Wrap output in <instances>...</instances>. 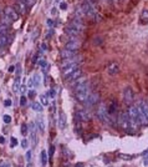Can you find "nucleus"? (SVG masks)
<instances>
[{
    "instance_id": "nucleus-1",
    "label": "nucleus",
    "mask_w": 148,
    "mask_h": 167,
    "mask_svg": "<svg viewBox=\"0 0 148 167\" xmlns=\"http://www.w3.org/2000/svg\"><path fill=\"white\" fill-rule=\"evenodd\" d=\"M75 87V95H76V98L81 102H85L86 98L90 96L91 94V90L88 87V84L87 82H83V84H80V85H76L74 86Z\"/></svg>"
},
{
    "instance_id": "nucleus-2",
    "label": "nucleus",
    "mask_w": 148,
    "mask_h": 167,
    "mask_svg": "<svg viewBox=\"0 0 148 167\" xmlns=\"http://www.w3.org/2000/svg\"><path fill=\"white\" fill-rule=\"evenodd\" d=\"M128 115H130V119L132 121V123L134 126H139L142 125L141 123V117H139V110L137 106H130V110H128Z\"/></svg>"
},
{
    "instance_id": "nucleus-3",
    "label": "nucleus",
    "mask_w": 148,
    "mask_h": 167,
    "mask_svg": "<svg viewBox=\"0 0 148 167\" xmlns=\"http://www.w3.org/2000/svg\"><path fill=\"white\" fill-rule=\"evenodd\" d=\"M137 107H138V110L141 112V122H142V125H148V102L141 101Z\"/></svg>"
},
{
    "instance_id": "nucleus-4",
    "label": "nucleus",
    "mask_w": 148,
    "mask_h": 167,
    "mask_svg": "<svg viewBox=\"0 0 148 167\" xmlns=\"http://www.w3.org/2000/svg\"><path fill=\"white\" fill-rule=\"evenodd\" d=\"M97 117H98L102 122H106V123H108V122L111 121L108 110H107V107H106L105 104H100V106H98V109H97Z\"/></svg>"
},
{
    "instance_id": "nucleus-5",
    "label": "nucleus",
    "mask_w": 148,
    "mask_h": 167,
    "mask_svg": "<svg viewBox=\"0 0 148 167\" xmlns=\"http://www.w3.org/2000/svg\"><path fill=\"white\" fill-rule=\"evenodd\" d=\"M120 125H121V127L123 128V130H126V131H130L131 130V127H132V121H131V119H130V115H128V112H122L121 115H120Z\"/></svg>"
},
{
    "instance_id": "nucleus-6",
    "label": "nucleus",
    "mask_w": 148,
    "mask_h": 167,
    "mask_svg": "<svg viewBox=\"0 0 148 167\" xmlns=\"http://www.w3.org/2000/svg\"><path fill=\"white\" fill-rule=\"evenodd\" d=\"M4 16H5L9 21H11V23H14V21H16V20L19 19L18 11H16L14 8H11V6H6V8L4 9Z\"/></svg>"
},
{
    "instance_id": "nucleus-7",
    "label": "nucleus",
    "mask_w": 148,
    "mask_h": 167,
    "mask_svg": "<svg viewBox=\"0 0 148 167\" xmlns=\"http://www.w3.org/2000/svg\"><path fill=\"white\" fill-rule=\"evenodd\" d=\"M98 101H100V95H98L97 92H91L90 96L86 98L85 102H86V106H87V107H92V106H95L96 104H98Z\"/></svg>"
},
{
    "instance_id": "nucleus-8",
    "label": "nucleus",
    "mask_w": 148,
    "mask_h": 167,
    "mask_svg": "<svg viewBox=\"0 0 148 167\" xmlns=\"http://www.w3.org/2000/svg\"><path fill=\"white\" fill-rule=\"evenodd\" d=\"M133 97H134V94H133V90L130 87V86H127L126 89H125V91H123V98H125V102L126 104H132V101H133Z\"/></svg>"
},
{
    "instance_id": "nucleus-9",
    "label": "nucleus",
    "mask_w": 148,
    "mask_h": 167,
    "mask_svg": "<svg viewBox=\"0 0 148 167\" xmlns=\"http://www.w3.org/2000/svg\"><path fill=\"white\" fill-rule=\"evenodd\" d=\"M107 73L111 76H116L118 73H120V65H118L117 62H114V61L110 62L108 66H107Z\"/></svg>"
},
{
    "instance_id": "nucleus-10",
    "label": "nucleus",
    "mask_w": 148,
    "mask_h": 167,
    "mask_svg": "<svg viewBox=\"0 0 148 167\" xmlns=\"http://www.w3.org/2000/svg\"><path fill=\"white\" fill-rule=\"evenodd\" d=\"M81 48V43L78 40L75 39H70V41L66 43V49L67 50H72V51H77Z\"/></svg>"
},
{
    "instance_id": "nucleus-11",
    "label": "nucleus",
    "mask_w": 148,
    "mask_h": 167,
    "mask_svg": "<svg viewBox=\"0 0 148 167\" xmlns=\"http://www.w3.org/2000/svg\"><path fill=\"white\" fill-rule=\"evenodd\" d=\"M81 76H82V71H81V69H77V70L72 71L71 74L66 75V76H65V79H66V81H67V82H72V81H75L76 79L81 77Z\"/></svg>"
},
{
    "instance_id": "nucleus-12",
    "label": "nucleus",
    "mask_w": 148,
    "mask_h": 167,
    "mask_svg": "<svg viewBox=\"0 0 148 167\" xmlns=\"http://www.w3.org/2000/svg\"><path fill=\"white\" fill-rule=\"evenodd\" d=\"M76 119L77 120H80V121H88L91 119V114L88 112L87 110H82V111H78V112H76Z\"/></svg>"
},
{
    "instance_id": "nucleus-13",
    "label": "nucleus",
    "mask_w": 148,
    "mask_h": 167,
    "mask_svg": "<svg viewBox=\"0 0 148 167\" xmlns=\"http://www.w3.org/2000/svg\"><path fill=\"white\" fill-rule=\"evenodd\" d=\"M81 56H75V57H71V59H66V60H64L62 61V64H61V68H62V70L64 69H66L67 66H70V65H72V64H76V62H78V61H81Z\"/></svg>"
},
{
    "instance_id": "nucleus-14",
    "label": "nucleus",
    "mask_w": 148,
    "mask_h": 167,
    "mask_svg": "<svg viewBox=\"0 0 148 167\" xmlns=\"http://www.w3.org/2000/svg\"><path fill=\"white\" fill-rule=\"evenodd\" d=\"M65 31H66V34L69 35V36H78L80 35V32H81V30H78L77 27H75V26H72V25H69L66 29H65Z\"/></svg>"
},
{
    "instance_id": "nucleus-15",
    "label": "nucleus",
    "mask_w": 148,
    "mask_h": 167,
    "mask_svg": "<svg viewBox=\"0 0 148 167\" xmlns=\"http://www.w3.org/2000/svg\"><path fill=\"white\" fill-rule=\"evenodd\" d=\"M60 55H61V57H62L64 60H66V59H71V57H75V56H77L76 51H72V50H67V49L62 50V51L60 52Z\"/></svg>"
},
{
    "instance_id": "nucleus-16",
    "label": "nucleus",
    "mask_w": 148,
    "mask_h": 167,
    "mask_svg": "<svg viewBox=\"0 0 148 167\" xmlns=\"http://www.w3.org/2000/svg\"><path fill=\"white\" fill-rule=\"evenodd\" d=\"M66 122H67V120H66L65 112L60 111V115H58V127H60L61 130H64L66 127Z\"/></svg>"
},
{
    "instance_id": "nucleus-17",
    "label": "nucleus",
    "mask_w": 148,
    "mask_h": 167,
    "mask_svg": "<svg viewBox=\"0 0 148 167\" xmlns=\"http://www.w3.org/2000/svg\"><path fill=\"white\" fill-rule=\"evenodd\" d=\"M30 136H31V144L33 146L36 145V127L34 122H30Z\"/></svg>"
},
{
    "instance_id": "nucleus-18",
    "label": "nucleus",
    "mask_w": 148,
    "mask_h": 167,
    "mask_svg": "<svg viewBox=\"0 0 148 167\" xmlns=\"http://www.w3.org/2000/svg\"><path fill=\"white\" fill-rule=\"evenodd\" d=\"M139 23L142 25H147L148 24V9H143L141 15H139Z\"/></svg>"
},
{
    "instance_id": "nucleus-19",
    "label": "nucleus",
    "mask_w": 148,
    "mask_h": 167,
    "mask_svg": "<svg viewBox=\"0 0 148 167\" xmlns=\"http://www.w3.org/2000/svg\"><path fill=\"white\" fill-rule=\"evenodd\" d=\"M77 69H78V62H76V64H72V65L67 66L66 69H64V76H66V75L71 74L72 71H75V70H77Z\"/></svg>"
},
{
    "instance_id": "nucleus-20",
    "label": "nucleus",
    "mask_w": 148,
    "mask_h": 167,
    "mask_svg": "<svg viewBox=\"0 0 148 167\" xmlns=\"http://www.w3.org/2000/svg\"><path fill=\"white\" fill-rule=\"evenodd\" d=\"M72 26H75V27H77L78 30H82L83 29V23H82V20L80 19V18H75L74 20H72V24H71Z\"/></svg>"
},
{
    "instance_id": "nucleus-21",
    "label": "nucleus",
    "mask_w": 148,
    "mask_h": 167,
    "mask_svg": "<svg viewBox=\"0 0 148 167\" xmlns=\"http://www.w3.org/2000/svg\"><path fill=\"white\" fill-rule=\"evenodd\" d=\"M38 127H39V131L40 132H44L45 131V125H44V119L41 116L38 117Z\"/></svg>"
},
{
    "instance_id": "nucleus-22",
    "label": "nucleus",
    "mask_w": 148,
    "mask_h": 167,
    "mask_svg": "<svg viewBox=\"0 0 148 167\" xmlns=\"http://www.w3.org/2000/svg\"><path fill=\"white\" fill-rule=\"evenodd\" d=\"M20 80H21V77H20V75L18 74V75H16V77H15V81H14V92H18V91H19Z\"/></svg>"
},
{
    "instance_id": "nucleus-23",
    "label": "nucleus",
    "mask_w": 148,
    "mask_h": 167,
    "mask_svg": "<svg viewBox=\"0 0 148 167\" xmlns=\"http://www.w3.org/2000/svg\"><path fill=\"white\" fill-rule=\"evenodd\" d=\"M31 107H33L34 111H38V112H41L42 109H44V106H42L40 102H33V104H31Z\"/></svg>"
},
{
    "instance_id": "nucleus-24",
    "label": "nucleus",
    "mask_w": 148,
    "mask_h": 167,
    "mask_svg": "<svg viewBox=\"0 0 148 167\" xmlns=\"http://www.w3.org/2000/svg\"><path fill=\"white\" fill-rule=\"evenodd\" d=\"M8 31H9L8 26L0 25V36H8Z\"/></svg>"
},
{
    "instance_id": "nucleus-25",
    "label": "nucleus",
    "mask_w": 148,
    "mask_h": 167,
    "mask_svg": "<svg viewBox=\"0 0 148 167\" xmlns=\"http://www.w3.org/2000/svg\"><path fill=\"white\" fill-rule=\"evenodd\" d=\"M8 36H0V49H3L4 46L8 45Z\"/></svg>"
},
{
    "instance_id": "nucleus-26",
    "label": "nucleus",
    "mask_w": 148,
    "mask_h": 167,
    "mask_svg": "<svg viewBox=\"0 0 148 167\" xmlns=\"http://www.w3.org/2000/svg\"><path fill=\"white\" fill-rule=\"evenodd\" d=\"M41 163H42L44 167L47 163V153H46V151H41Z\"/></svg>"
},
{
    "instance_id": "nucleus-27",
    "label": "nucleus",
    "mask_w": 148,
    "mask_h": 167,
    "mask_svg": "<svg viewBox=\"0 0 148 167\" xmlns=\"http://www.w3.org/2000/svg\"><path fill=\"white\" fill-rule=\"evenodd\" d=\"M25 11H26V8H25L24 3H22V2L19 3V4H18V14H19V13H20V14H25Z\"/></svg>"
},
{
    "instance_id": "nucleus-28",
    "label": "nucleus",
    "mask_w": 148,
    "mask_h": 167,
    "mask_svg": "<svg viewBox=\"0 0 148 167\" xmlns=\"http://www.w3.org/2000/svg\"><path fill=\"white\" fill-rule=\"evenodd\" d=\"M40 104L42 106H47L49 105V100H47V97L45 95H40Z\"/></svg>"
},
{
    "instance_id": "nucleus-29",
    "label": "nucleus",
    "mask_w": 148,
    "mask_h": 167,
    "mask_svg": "<svg viewBox=\"0 0 148 167\" xmlns=\"http://www.w3.org/2000/svg\"><path fill=\"white\" fill-rule=\"evenodd\" d=\"M27 130H29L27 125H26V123H22V125H21V135H22V136H26V135H27Z\"/></svg>"
},
{
    "instance_id": "nucleus-30",
    "label": "nucleus",
    "mask_w": 148,
    "mask_h": 167,
    "mask_svg": "<svg viewBox=\"0 0 148 167\" xmlns=\"http://www.w3.org/2000/svg\"><path fill=\"white\" fill-rule=\"evenodd\" d=\"M38 85H40V75L39 74H36L34 77V86H38Z\"/></svg>"
},
{
    "instance_id": "nucleus-31",
    "label": "nucleus",
    "mask_w": 148,
    "mask_h": 167,
    "mask_svg": "<svg viewBox=\"0 0 148 167\" xmlns=\"http://www.w3.org/2000/svg\"><path fill=\"white\" fill-rule=\"evenodd\" d=\"M47 96H49V97H51V98H54V97L56 96L55 90H52V89H51V90H49V91H47Z\"/></svg>"
},
{
    "instance_id": "nucleus-32",
    "label": "nucleus",
    "mask_w": 148,
    "mask_h": 167,
    "mask_svg": "<svg viewBox=\"0 0 148 167\" xmlns=\"http://www.w3.org/2000/svg\"><path fill=\"white\" fill-rule=\"evenodd\" d=\"M35 94H36V92H35L34 90H29V92H27V97H29V98H34V97H35Z\"/></svg>"
},
{
    "instance_id": "nucleus-33",
    "label": "nucleus",
    "mask_w": 148,
    "mask_h": 167,
    "mask_svg": "<svg viewBox=\"0 0 148 167\" xmlns=\"http://www.w3.org/2000/svg\"><path fill=\"white\" fill-rule=\"evenodd\" d=\"M31 157H33V152L31 151H27L26 152V160H27V162H31Z\"/></svg>"
},
{
    "instance_id": "nucleus-34",
    "label": "nucleus",
    "mask_w": 148,
    "mask_h": 167,
    "mask_svg": "<svg viewBox=\"0 0 148 167\" xmlns=\"http://www.w3.org/2000/svg\"><path fill=\"white\" fill-rule=\"evenodd\" d=\"M25 3H26V6L27 8H31L34 5V3H35V0H26Z\"/></svg>"
},
{
    "instance_id": "nucleus-35",
    "label": "nucleus",
    "mask_w": 148,
    "mask_h": 167,
    "mask_svg": "<svg viewBox=\"0 0 148 167\" xmlns=\"http://www.w3.org/2000/svg\"><path fill=\"white\" fill-rule=\"evenodd\" d=\"M20 105H21V106H25V105H26V97H25V96H21V97H20Z\"/></svg>"
},
{
    "instance_id": "nucleus-36",
    "label": "nucleus",
    "mask_w": 148,
    "mask_h": 167,
    "mask_svg": "<svg viewBox=\"0 0 148 167\" xmlns=\"http://www.w3.org/2000/svg\"><path fill=\"white\" fill-rule=\"evenodd\" d=\"M27 86L29 87H33L34 86V79H31V77L27 79Z\"/></svg>"
},
{
    "instance_id": "nucleus-37",
    "label": "nucleus",
    "mask_w": 148,
    "mask_h": 167,
    "mask_svg": "<svg viewBox=\"0 0 148 167\" xmlns=\"http://www.w3.org/2000/svg\"><path fill=\"white\" fill-rule=\"evenodd\" d=\"M46 25H47V27H50V29H51V27L54 26V21H52L51 19H47V20H46Z\"/></svg>"
},
{
    "instance_id": "nucleus-38",
    "label": "nucleus",
    "mask_w": 148,
    "mask_h": 167,
    "mask_svg": "<svg viewBox=\"0 0 148 167\" xmlns=\"http://www.w3.org/2000/svg\"><path fill=\"white\" fill-rule=\"evenodd\" d=\"M10 121H11V117L8 116V115H5V116H4V122H5V123H10Z\"/></svg>"
},
{
    "instance_id": "nucleus-39",
    "label": "nucleus",
    "mask_w": 148,
    "mask_h": 167,
    "mask_svg": "<svg viewBox=\"0 0 148 167\" xmlns=\"http://www.w3.org/2000/svg\"><path fill=\"white\" fill-rule=\"evenodd\" d=\"M54 151H55V147H54V146H51V147H50V151H49V156H50V158L54 156Z\"/></svg>"
},
{
    "instance_id": "nucleus-40",
    "label": "nucleus",
    "mask_w": 148,
    "mask_h": 167,
    "mask_svg": "<svg viewBox=\"0 0 148 167\" xmlns=\"http://www.w3.org/2000/svg\"><path fill=\"white\" fill-rule=\"evenodd\" d=\"M52 34H54V30L51 29L50 31H47V35H46V38H47V39H49V38H51V36H52Z\"/></svg>"
},
{
    "instance_id": "nucleus-41",
    "label": "nucleus",
    "mask_w": 148,
    "mask_h": 167,
    "mask_svg": "<svg viewBox=\"0 0 148 167\" xmlns=\"http://www.w3.org/2000/svg\"><path fill=\"white\" fill-rule=\"evenodd\" d=\"M4 104H5V106H6V107L11 106V100H5V102H4Z\"/></svg>"
},
{
    "instance_id": "nucleus-42",
    "label": "nucleus",
    "mask_w": 148,
    "mask_h": 167,
    "mask_svg": "<svg viewBox=\"0 0 148 167\" xmlns=\"http://www.w3.org/2000/svg\"><path fill=\"white\" fill-rule=\"evenodd\" d=\"M21 146H22L24 148H26V147H27V141H26V140H22V141H21Z\"/></svg>"
},
{
    "instance_id": "nucleus-43",
    "label": "nucleus",
    "mask_w": 148,
    "mask_h": 167,
    "mask_svg": "<svg viewBox=\"0 0 148 167\" xmlns=\"http://www.w3.org/2000/svg\"><path fill=\"white\" fill-rule=\"evenodd\" d=\"M11 142H13V144H11L13 146H16V144H18V140H16L15 137H11Z\"/></svg>"
},
{
    "instance_id": "nucleus-44",
    "label": "nucleus",
    "mask_w": 148,
    "mask_h": 167,
    "mask_svg": "<svg viewBox=\"0 0 148 167\" xmlns=\"http://www.w3.org/2000/svg\"><path fill=\"white\" fill-rule=\"evenodd\" d=\"M143 162H144V165H146V166L148 165V152H147V155L144 156V161H143Z\"/></svg>"
},
{
    "instance_id": "nucleus-45",
    "label": "nucleus",
    "mask_w": 148,
    "mask_h": 167,
    "mask_svg": "<svg viewBox=\"0 0 148 167\" xmlns=\"http://www.w3.org/2000/svg\"><path fill=\"white\" fill-rule=\"evenodd\" d=\"M122 158H126V160H128V158H132V156H126V155H120Z\"/></svg>"
},
{
    "instance_id": "nucleus-46",
    "label": "nucleus",
    "mask_w": 148,
    "mask_h": 167,
    "mask_svg": "<svg viewBox=\"0 0 148 167\" xmlns=\"http://www.w3.org/2000/svg\"><path fill=\"white\" fill-rule=\"evenodd\" d=\"M0 167H11L9 163H3V165H0Z\"/></svg>"
},
{
    "instance_id": "nucleus-47",
    "label": "nucleus",
    "mask_w": 148,
    "mask_h": 167,
    "mask_svg": "<svg viewBox=\"0 0 148 167\" xmlns=\"http://www.w3.org/2000/svg\"><path fill=\"white\" fill-rule=\"evenodd\" d=\"M60 8H61V9H62V10H65V9H66V4H65V3H62V4H61V6H60Z\"/></svg>"
},
{
    "instance_id": "nucleus-48",
    "label": "nucleus",
    "mask_w": 148,
    "mask_h": 167,
    "mask_svg": "<svg viewBox=\"0 0 148 167\" xmlns=\"http://www.w3.org/2000/svg\"><path fill=\"white\" fill-rule=\"evenodd\" d=\"M75 167H85V166H83V163H76Z\"/></svg>"
},
{
    "instance_id": "nucleus-49",
    "label": "nucleus",
    "mask_w": 148,
    "mask_h": 167,
    "mask_svg": "<svg viewBox=\"0 0 148 167\" xmlns=\"http://www.w3.org/2000/svg\"><path fill=\"white\" fill-rule=\"evenodd\" d=\"M36 61H38V55H35V56H34V59H33V62H34V64H35Z\"/></svg>"
},
{
    "instance_id": "nucleus-50",
    "label": "nucleus",
    "mask_w": 148,
    "mask_h": 167,
    "mask_svg": "<svg viewBox=\"0 0 148 167\" xmlns=\"http://www.w3.org/2000/svg\"><path fill=\"white\" fill-rule=\"evenodd\" d=\"M14 69H15L14 66H10V68H9V73H13V71H14Z\"/></svg>"
},
{
    "instance_id": "nucleus-51",
    "label": "nucleus",
    "mask_w": 148,
    "mask_h": 167,
    "mask_svg": "<svg viewBox=\"0 0 148 167\" xmlns=\"http://www.w3.org/2000/svg\"><path fill=\"white\" fill-rule=\"evenodd\" d=\"M5 142V139L4 137H0V144H4Z\"/></svg>"
},
{
    "instance_id": "nucleus-52",
    "label": "nucleus",
    "mask_w": 148,
    "mask_h": 167,
    "mask_svg": "<svg viewBox=\"0 0 148 167\" xmlns=\"http://www.w3.org/2000/svg\"><path fill=\"white\" fill-rule=\"evenodd\" d=\"M51 13H52V15H56V13H57V10H56V9H52V10H51Z\"/></svg>"
},
{
    "instance_id": "nucleus-53",
    "label": "nucleus",
    "mask_w": 148,
    "mask_h": 167,
    "mask_svg": "<svg viewBox=\"0 0 148 167\" xmlns=\"http://www.w3.org/2000/svg\"><path fill=\"white\" fill-rule=\"evenodd\" d=\"M20 91L24 94V92H25V86H21V87H20Z\"/></svg>"
},
{
    "instance_id": "nucleus-54",
    "label": "nucleus",
    "mask_w": 148,
    "mask_h": 167,
    "mask_svg": "<svg viewBox=\"0 0 148 167\" xmlns=\"http://www.w3.org/2000/svg\"><path fill=\"white\" fill-rule=\"evenodd\" d=\"M49 2H50V0H49Z\"/></svg>"
}]
</instances>
